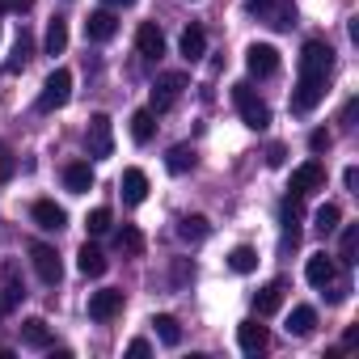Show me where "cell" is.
I'll list each match as a JSON object with an SVG mask.
<instances>
[{
    "label": "cell",
    "mask_w": 359,
    "mask_h": 359,
    "mask_svg": "<svg viewBox=\"0 0 359 359\" xmlns=\"http://www.w3.org/2000/svg\"><path fill=\"white\" fill-rule=\"evenodd\" d=\"M233 106H237L241 123H245V127H254V131H262V127L271 123V110H266V102L254 93V85H250V81L233 85Z\"/></svg>",
    "instance_id": "1"
},
{
    "label": "cell",
    "mask_w": 359,
    "mask_h": 359,
    "mask_svg": "<svg viewBox=\"0 0 359 359\" xmlns=\"http://www.w3.org/2000/svg\"><path fill=\"white\" fill-rule=\"evenodd\" d=\"M191 81H187V72H161L156 76V85H152V102H148V110L152 114H165V110H173V102L182 97V89H187Z\"/></svg>",
    "instance_id": "2"
},
{
    "label": "cell",
    "mask_w": 359,
    "mask_h": 359,
    "mask_svg": "<svg viewBox=\"0 0 359 359\" xmlns=\"http://www.w3.org/2000/svg\"><path fill=\"white\" fill-rule=\"evenodd\" d=\"M68 97H72V72L68 68H55L47 81H43V93H39V110L43 114H51V110H60V106H68Z\"/></svg>",
    "instance_id": "3"
},
{
    "label": "cell",
    "mask_w": 359,
    "mask_h": 359,
    "mask_svg": "<svg viewBox=\"0 0 359 359\" xmlns=\"http://www.w3.org/2000/svg\"><path fill=\"white\" fill-rule=\"evenodd\" d=\"M85 148L93 161H106L114 152V127L106 114H89V127H85Z\"/></svg>",
    "instance_id": "4"
},
{
    "label": "cell",
    "mask_w": 359,
    "mask_h": 359,
    "mask_svg": "<svg viewBox=\"0 0 359 359\" xmlns=\"http://www.w3.org/2000/svg\"><path fill=\"white\" fill-rule=\"evenodd\" d=\"M330 68H334V51H330V43L309 39L304 51H300V76H330Z\"/></svg>",
    "instance_id": "5"
},
{
    "label": "cell",
    "mask_w": 359,
    "mask_h": 359,
    "mask_svg": "<svg viewBox=\"0 0 359 359\" xmlns=\"http://www.w3.org/2000/svg\"><path fill=\"white\" fill-rule=\"evenodd\" d=\"M325 97V76H300L292 89V114H313Z\"/></svg>",
    "instance_id": "6"
},
{
    "label": "cell",
    "mask_w": 359,
    "mask_h": 359,
    "mask_svg": "<svg viewBox=\"0 0 359 359\" xmlns=\"http://www.w3.org/2000/svg\"><path fill=\"white\" fill-rule=\"evenodd\" d=\"M30 262H34V271H39V279H43L47 287H55V283L64 279V266H60V254H55L51 245H43V241H34V245H30Z\"/></svg>",
    "instance_id": "7"
},
{
    "label": "cell",
    "mask_w": 359,
    "mask_h": 359,
    "mask_svg": "<svg viewBox=\"0 0 359 359\" xmlns=\"http://www.w3.org/2000/svg\"><path fill=\"white\" fill-rule=\"evenodd\" d=\"M245 68H250V76L266 81V76L279 72V51H275L271 43H254V47L245 51Z\"/></svg>",
    "instance_id": "8"
},
{
    "label": "cell",
    "mask_w": 359,
    "mask_h": 359,
    "mask_svg": "<svg viewBox=\"0 0 359 359\" xmlns=\"http://www.w3.org/2000/svg\"><path fill=\"white\" fill-rule=\"evenodd\" d=\"M321 187H325V165L321 161H304L300 169H292V187H287L292 195L304 199L309 191H321Z\"/></svg>",
    "instance_id": "9"
},
{
    "label": "cell",
    "mask_w": 359,
    "mask_h": 359,
    "mask_svg": "<svg viewBox=\"0 0 359 359\" xmlns=\"http://www.w3.org/2000/svg\"><path fill=\"white\" fill-rule=\"evenodd\" d=\"M30 216H34V224H39L43 233H60V229H68V212H64L55 199H39V203L30 208Z\"/></svg>",
    "instance_id": "10"
},
{
    "label": "cell",
    "mask_w": 359,
    "mask_h": 359,
    "mask_svg": "<svg viewBox=\"0 0 359 359\" xmlns=\"http://www.w3.org/2000/svg\"><path fill=\"white\" fill-rule=\"evenodd\" d=\"M118 313H123V292H118V287H102V292L89 296V317H93V321H110V317H118Z\"/></svg>",
    "instance_id": "11"
},
{
    "label": "cell",
    "mask_w": 359,
    "mask_h": 359,
    "mask_svg": "<svg viewBox=\"0 0 359 359\" xmlns=\"http://www.w3.org/2000/svg\"><path fill=\"white\" fill-rule=\"evenodd\" d=\"M258 18L271 30H292L296 26V5H292V0H266V5L258 9Z\"/></svg>",
    "instance_id": "12"
},
{
    "label": "cell",
    "mask_w": 359,
    "mask_h": 359,
    "mask_svg": "<svg viewBox=\"0 0 359 359\" xmlns=\"http://www.w3.org/2000/svg\"><path fill=\"white\" fill-rule=\"evenodd\" d=\"M118 191H123V203H127V208L144 203V199H148V173H144V169H123Z\"/></svg>",
    "instance_id": "13"
},
{
    "label": "cell",
    "mask_w": 359,
    "mask_h": 359,
    "mask_svg": "<svg viewBox=\"0 0 359 359\" xmlns=\"http://www.w3.org/2000/svg\"><path fill=\"white\" fill-rule=\"evenodd\" d=\"M85 34H89V43H110V39L118 34V18H114L110 9H97V13H89Z\"/></svg>",
    "instance_id": "14"
},
{
    "label": "cell",
    "mask_w": 359,
    "mask_h": 359,
    "mask_svg": "<svg viewBox=\"0 0 359 359\" xmlns=\"http://www.w3.org/2000/svg\"><path fill=\"white\" fill-rule=\"evenodd\" d=\"M135 51H140L144 60H161V55H165V34H161V26L144 22V26L135 30Z\"/></svg>",
    "instance_id": "15"
},
{
    "label": "cell",
    "mask_w": 359,
    "mask_h": 359,
    "mask_svg": "<svg viewBox=\"0 0 359 359\" xmlns=\"http://www.w3.org/2000/svg\"><path fill=\"white\" fill-rule=\"evenodd\" d=\"M304 279H309L313 287H325V283L338 279V262H334L330 254H313V258L304 262Z\"/></svg>",
    "instance_id": "16"
},
{
    "label": "cell",
    "mask_w": 359,
    "mask_h": 359,
    "mask_svg": "<svg viewBox=\"0 0 359 359\" xmlns=\"http://www.w3.org/2000/svg\"><path fill=\"white\" fill-rule=\"evenodd\" d=\"M283 296H287V283H283V279H271V283L254 296V313H258V317L279 313V309H283Z\"/></svg>",
    "instance_id": "17"
},
{
    "label": "cell",
    "mask_w": 359,
    "mask_h": 359,
    "mask_svg": "<svg viewBox=\"0 0 359 359\" xmlns=\"http://www.w3.org/2000/svg\"><path fill=\"white\" fill-rule=\"evenodd\" d=\"M64 187H68L72 195H85V191L93 187V165H89V161H72V165H64Z\"/></svg>",
    "instance_id": "18"
},
{
    "label": "cell",
    "mask_w": 359,
    "mask_h": 359,
    "mask_svg": "<svg viewBox=\"0 0 359 359\" xmlns=\"http://www.w3.org/2000/svg\"><path fill=\"white\" fill-rule=\"evenodd\" d=\"M76 266H81V275H89V279H102L110 262H106V254H102L97 245H89V241H85V245H81V254H76Z\"/></svg>",
    "instance_id": "19"
},
{
    "label": "cell",
    "mask_w": 359,
    "mask_h": 359,
    "mask_svg": "<svg viewBox=\"0 0 359 359\" xmlns=\"http://www.w3.org/2000/svg\"><path fill=\"white\" fill-rule=\"evenodd\" d=\"M237 342H241L245 355L266 351V325H258V321H241V325H237Z\"/></svg>",
    "instance_id": "20"
},
{
    "label": "cell",
    "mask_w": 359,
    "mask_h": 359,
    "mask_svg": "<svg viewBox=\"0 0 359 359\" xmlns=\"http://www.w3.org/2000/svg\"><path fill=\"white\" fill-rule=\"evenodd\" d=\"M177 47H182V55H187L191 64L203 60V55H208V34H203V26H187L182 39H177Z\"/></svg>",
    "instance_id": "21"
},
{
    "label": "cell",
    "mask_w": 359,
    "mask_h": 359,
    "mask_svg": "<svg viewBox=\"0 0 359 359\" xmlns=\"http://www.w3.org/2000/svg\"><path fill=\"white\" fill-rule=\"evenodd\" d=\"M317 330V309L313 304H300V309H292V317H287V334H296V338H309Z\"/></svg>",
    "instance_id": "22"
},
{
    "label": "cell",
    "mask_w": 359,
    "mask_h": 359,
    "mask_svg": "<svg viewBox=\"0 0 359 359\" xmlns=\"http://www.w3.org/2000/svg\"><path fill=\"white\" fill-rule=\"evenodd\" d=\"M22 342L34 346V351H47V346H51V330H47V321H43V317L22 321Z\"/></svg>",
    "instance_id": "23"
},
{
    "label": "cell",
    "mask_w": 359,
    "mask_h": 359,
    "mask_svg": "<svg viewBox=\"0 0 359 359\" xmlns=\"http://www.w3.org/2000/svg\"><path fill=\"white\" fill-rule=\"evenodd\" d=\"M177 237H182V241H191V245L208 241V237H212V224H208V216H187L182 224H177Z\"/></svg>",
    "instance_id": "24"
},
{
    "label": "cell",
    "mask_w": 359,
    "mask_h": 359,
    "mask_svg": "<svg viewBox=\"0 0 359 359\" xmlns=\"http://www.w3.org/2000/svg\"><path fill=\"white\" fill-rule=\"evenodd\" d=\"M43 51H47V55H64V51H68V22H64V18H55V22L47 26Z\"/></svg>",
    "instance_id": "25"
},
{
    "label": "cell",
    "mask_w": 359,
    "mask_h": 359,
    "mask_svg": "<svg viewBox=\"0 0 359 359\" xmlns=\"http://www.w3.org/2000/svg\"><path fill=\"white\" fill-rule=\"evenodd\" d=\"M152 135H156V114L152 110H135L131 114V140L135 144H148Z\"/></svg>",
    "instance_id": "26"
},
{
    "label": "cell",
    "mask_w": 359,
    "mask_h": 359,
    "mask_svg": "<svg viewBox=\"0 0 359 359\" xmlns=\"http://www.w3.org/2000/svg\"><path fill=\"white\" fill-rule=\"evenodd\" d=\"M152 330H156V338L165 342V346H177L182 342V325H177L169 313H161V317H152Z\"/></svg>",
    "instance_id": "27"
},
{
    "label": "cell",
    "mask_w": 359,
    "mask_h": 359,
    "mask_svg": "<svg viewBox=\"0 0 359 359\" xmlns=\"http://www.w3.org/2000/svg\"><path fill=\"white\" fill-rule=\"evenodd\" d=\"M165 165H169V173H187V169H195V148H191V144H177V148H169Z\"/></svg>",
    "instance_id": "28"
},
{
    "label": "cell",
    "mask_w": 359,
    "mask_h": 359,
    "mask_svg": "<svg viewBox=\"0 0 359 359\" xmlns=\"http://www.w3.org/2000/svg\"><path fill=\"white\" fill-rule=\"evenodd\" d=\"M118 250H123L127 258H140V254H144V233H140L135 224H123V229H118Z\"/></svg>",
    "instance_id": "29"
},
{
    "label": "cell",
    "mask_w": 359,
    "mask_h": 359,
    "mask_svg": "<svg viewBox=\"0 0 359 359\" xmlns=\"http://www.w3.org/2000/svg\"><path fill=\"white\" fill-rule=\"evenodd\" d=\"M30 55H34V39H30V30H22V34H18V43H13V60H9V72L26 68V64H30Z\"/></svg>",
    "instance_id": "30"
},
{
    "label": "cell",
    "mask_w": 359,
    "mask_h": 359,
    "mask_svg": "<svg viewBox=\"0 0 359 359\" xmlns=\"http://www.w3.org/2000/svg\"><path fill=\"white\" fill-rule=\"evenodd\" d=\"M0 292H5V304H9V309H18V304H22V296H26V292H22L18 266H5V283H0Z\"/></svg>",
    "instance_id": "31"
},
{
    "label": "cell",
    "mask_w": 359,
    "mask_h": 359,
    "mask_svg": "<svg viewBox=\"0 0 359 359\" xmlns=\"http://www.w3.org/2000/svg\"><path fill=\"white\" fill-rule=\"evenodd\" d=\"M229 266H233V271H237V275H250V271H254V266H258V254H254V250H250V245H237V250H233V254H229Z\"/></svg>",
    "instance_id": "32"
},
{
    "label": "cell",
    "mask_w": 359,
    "mask_h": 359,
    "mask_svg": "<svg viewBox=\"0 0 359 359\" xmlns=\"http://www.w3.org/2000/svg\"><path fill=\"white\" fill-rule=\"evenodd\" d=\"M338 220H342V212H338L334 203L317 208V216H313V224H317V233H321V237H325V233H334V229H338Z\"/></svg>",
    "instance_id": "33"
},
{
    "label": "cell",
    "mask_w": 359,
    "mask_h": 359,
    "mask_svg": "<svg viewBox=\"0 0 359 359\" xmlns=\"http://www.w3.org/2000/svg\"><path fill=\"white\" fill-rule=\"evenodd\" d=\"M355 250H359V229H355V224H346V229H342V245H338V258L351 266V262H359V258H355Z\"/></svg>",
    "instance_id": "34"
},
{
    "label": "cell",
    "mask_w": 359,
    "mask_h": 359,
    "mask_svg": "<svg viewBox=\"0 0 359 359\" xmlns=\"http://www.w3.org/2000/svg\"><path fill=\"white\" fill-rule=\"evenodd\" d=\"M85 229H89L93 237H102V233H110V208H93V212L85 216Z\"/></svg>",
    "instance_id": "35"
},
{
    "label": "cell",
    "mask_w": 359,
    "mask_h": 359,
    "mask_svg": "<svg viewBox=\"0 0 359 359\" xmlns=\"http://www.w3.org/2000/svg\"><path fill=\"white\" fill-rule=\"evenodd\" d=\"M13 169H18V156H13V148H9V144H0V182H9V177H13Z\"/></svg>",
    "instance_id": "36"
},
{
    "label": "cell",
    "mask_w": 359,
    "mask_h": 359,
    "mask_svg": "<svg viewBox=\"0 0 359 359\" xmlns=\"http://www.w3.org/2000/svg\"><path fill=\"white\" fill-rule=\"evenodd\" d=\"M304 216V203H300V195H287L283 199V224H296Z\"/></svg>",
    "instance_id": "37"
},
{
    "label": "cell",
    "mask_w": 359,
    "mask_h": 359,
    "mask_svg": "<svg viewBox=\"0 0 359 359\" xmlns=\"http://www.w3.org/2000/svg\"><path fill=\"white\" fill-rule=\"evenodd\" d=\"M330 144H334V135H330L325 127H317V131L309 135V148H313V152H330Z\"/></svg>",
    "instance_id": "38"
},
{
    "label": "cell",
    "mask_w": 359,
    "mask_h": 359,
    "mask_svg": "<svg viewBox=\"0 0 359 359\" xmlns=\"http://www.w3.org/2000/svg\"><path fill=\"white\" fill-rule=\"evenodd\" d=\"M34 9V0H0V13H26Z\"/></svg>",
    "instance_id": "39"
},
{
    "label": "cell",
    "mask_w": 359,
    "mask_h": 359,
    "mask_svg": "<svg viewBox=\"0 0 359 359\" xmlns=\"http://www.w3.org/2000/svg\"><path fill=\"white\" fill-rule=\"evenodd\" d=\"M266 161H271V165L279 169V165L287 161V148H283V144H271V152H266Z\"/></svg>",
    "instance_id": "40"
},
{
    "label": "cell",
    "mask_w": 359,
    "mask_h": 359,
    "mask_svg": "<svg viewBox=\"0 0 359 359\" xmlns=\"http://www.w3.org/2000/svg\"><path fill=\"white\" fill-rule=\"evenodd\" d=\"M148 351H152V346H148V338H131V342H127V355H135V359H140V355H148Z\"/></svg>",
    "instance_id": "41"
},
{
    "label": "cell",
    "mask_w": 359,
    "mask_h": 359,
    "mask_svg": "<svg viewBox=\"0 0 359 359\" xmlns=\"http://www.w3.org/2000/svg\"><path fill=\"white\" fill-rule=\"evenodd\" d=\"M325 287H330V296H325L330 304H338V300H346V283H325Z\"/></svg>",
    "instance_id": "42"
},
{
    "label": "cell",
    "mask_w": 359,
    "mask_h": 359,
    "mask_svg": "<svg viewBox=\"0 0 359 359\" xmlns=\"http://www.w3.org/2000/svg\"><path fill=\"white\" fill-rule=\"evenodd\" d=\"M342 182H346V191H355V187H359V169H355V165L342 173Z\"/></svg>",
    "instance_id": "43"
},
{
    "label": "cell",
    "mask_w": 359,
    "mask_h": 359,
    "mask_svg": "<svg viewBox=\"0 0 359 359\" xmlns=\"http://www.w3.org/2000/svg\"><path fill=\"white\" fill-rule=\"evenodd\" d=\"M102 5H106V9H131L135 0H102Z\"/></svg>",
    "instance_id": "44"
},
{
    "label": "cell",
    "mask_w": 359,
    "mask_h": 359,
    "mask_svg": "<svg viewBox=\"0 0 359 359\" xmlns=\"http://www.w3.org/2000/svg\"><path fill=\"white\" fill-rule=\"evenodd\" d=\"M262 5H266V0H245V9H250V13H258Z\"/></svg>",
    "instance_id": "45"
},
{
    "label": "cell",
    "mask_w": 359,
    "mask_h": 359,
    "mask_svg": "<svg viewBox=\"0 0 359 359\" xmlns=\"http://www.w3.org/2000/svg\"><path fill=\"white\" fill-rule=\"evenodd\" d=\"M9 313V304H5V292H0V317H5Z\"/></svg>",
    "instance_id": "46"
}]
</instances>
